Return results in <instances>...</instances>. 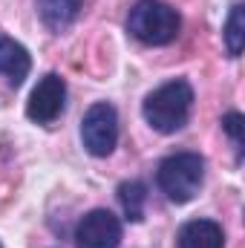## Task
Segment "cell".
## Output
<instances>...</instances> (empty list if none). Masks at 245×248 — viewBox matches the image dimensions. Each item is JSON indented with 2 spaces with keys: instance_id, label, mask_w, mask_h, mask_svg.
I'll list each match as a JSON object with an SVG mask.
<instances>
[{
  "instance_id": "8992f818",
  "label": "cell",
  "mask_w": 245,
  "mask_h": 248,
  "mask_svg": "<svg viewBox=\"0 0 245 248\" xmlns=\"http://www.w3.org/2000/svg\"><path fill=\"white\" fill-rule=\"evenodd\" d=\"M63 104H66V84L61 75L49 72L32 90V95L26 101V116L35 124H52L63 113Z\"/></svg>"
},
{
  "instance_id": "7a4b0ae2",
  "label": "cell",
  "mask_w": 245,
  "mask_h": 248,
  "mask_svg": "<svg viewBox=\"0 0 245 248\" xmlns=\"http://www.w3.org/2000/svg\"><path fill=\"white\" fill-rule=\"evenodd\" d=\"M179 29H182L179 12L162 0H138L127 15V32L147 46H165L176 41Z\"/></svg>"
},
{
  "instance_id": "ba28073f",
  "label": "cell",
  "mask_w": 245,
  "mask_h": 248,
  "mask_svg": "<svg viewBox=\"0 0 245 248\" xmlns=\"http://www.w3.org/2000/svg\"><path fill=\"white\" fill-rule=\"evenodd\" d=\"M29 66H32V58H29L26 46L12 41L9 35H0V75H6L17 87L29 75Z\"/></svg>"
},
{
  "instance_id": "277c9868",
  "label": "cell",
  "mask_w": 245,
  "mask_h": 248,
  "mask_svg": "<svg viewBox=\"0 0 245 248\" xmlns=\"http://www.w3.org/2000/svg\"><path fill=\"white\" fill-rule=\"evenodd\" d=\"M81 141L92 156H110L119 144V113L113 104L98 101L84 113Z\"/></svg>"
},
{
  "instance_id": "4fadbf2b",
  "label": "cell",
  "mask_w": 245,
  "mask_h": 248,
  "mask_svg": "<svg viewBox=\"0 0 245 248\" xmlns=\"http://www.w3.org/2000/svg\"><path fill=\"white\" fill-rule=\"evenodd\" d=\"M0 248H3V246H0Z\"/></svg>"
},
{
  "instance_id": "8fae6325",
  "label": "cell",
  "mask_w": 245,
  "mask_h": 248,
  "mask_svg": "<svg viewBox=\"0 0 245 248\" xmlns=\"http://www.w3.org/2000/svg\"><path fill=\"white\" fill-rule=\"evenodd\" d=\"M222 38H225L228 55H231V58H240V52H243V46H245V6L243 3H237V6L231 9Z\"/></svg>"
},
{
  "instance_id": "6da1fadb",
  "label": "cell",
  "mask_w": 245,
  "mask_h": 248,
  "mask_svg": "<svg viewBox=\"0 0 245 248\" xmlns=\"http://www.w3.org/2000/svg\"><path fill=\"white\" fill-rule=\"evenodd\" d=\"M190 107H193V90L187 81L179 78V81H168L159 90H153L144 98L141 113H144V122L156 133H176L187 124Z\"/></svg>"
},
{
  "instance_id": "3957f363",
  "label": "cell",
  "mask_w": 245,
  "mask_h": 248,
  "mask_svg": "<svg viewBox=\"0 0 245 248\" xmlns=\"http://www.w3.org/2000/svg\"><path fill=\"white\" fill-rule=\"evenodd\" d=\"M156 182L170 202L184 205L199 193L205 182V159L199 153H173L159 165Z\"/></svg>"
},
{
  "instance_id": "7c38bea8",
  "label": "cell",
  "mask_w": 245,
  "mask_h": 248,
  "mask_svg": "<svg viewBox=\"0 0 245 248\" xmlns=\"http://www.w3.org/2000/svg\"><path fill=\"white\" fill-rule=\"evenodd\" d=\"M222 130L231 136L234 147L243 150V139H245V119L243 116H240V113H228V116L222 119Z\"/></svg>"
},
{
  "instance_id": "9c48e42d",
  "label": "cell",
  "mask_w": 245,
  "mask_h": 248,
  "mask_svg": "<svg viewBox=\"0 0 245 248\" xmlns=\"http://www.w3.org/2000/svg\"><path fill=\"white\" fill-rule=\"evenodd\" d=\"M81 9H84V0H38V15L52 32H63L69 23H75Z\"/></svg>"
},
{
  "instance_id": "30bf717a",
  "label": "cell",
  "mask_w": 245,
  "mask_h": 248,
  "mask_svg": "<svg viewBox=\"0 0 245 248\" xmlns=\"http://www.w3.org/2000/svg\"><path fill=\"white\" fill-rule=\"evenodd\" d=\"M144 199H147V187L138 179H130V182H122L119 185V202L124 208V217L130 222H141L144 217Z\"/></svg>"
},
{
  "instance_id": "5b68a950",
  "label": "cell",
  "mask_w": 245,
  "mask_h": 248,
  "mask_svg": "<svg viewBox=\"0 0 245 248\" xmlns=\"http://www.w3.org/2000/svg\"><path fill=\"white\" fill-rule=\"evenodd\" d=\"M122 243V222L113 211L95 208L75 225V246L78 248H119Z\"/></svg>"
},
{
  "instance_id": "52a82bcc",
  "label": "cell",
  "mask_w": 245,
  "mask_h": 248,
  "mask_svg": "<svg viewBox=\"0 0 245 248\" xmlns=\"http://www.w3.org/2000/svg\"><path fill=\"white\" fill-rule=\"evenodd\" d=\"M179 248H225V231L214 219H190L179 231Z\"/></svg>"
}]
</instances>
